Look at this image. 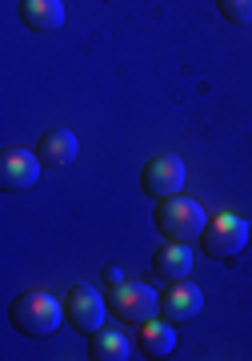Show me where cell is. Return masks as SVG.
<instances>
[{
    "mask_svg": "<svg viewBox=\"0 0 252 361\" xmlns=\"http://www.w3.org/2000/svg\"><path fill=\"white\" fill-rule=\"evenodd\" d=\"M8 317H13V325L25 337H52L64 322H68V317H64V301H56L52 293H40V289L16 297Z\"/></svg>",
    "mask_w": 252,
    "mask_h": 361,
    "instance_id": "6da1fadb",
    "label": "cell"
},
{
    "mask_svg": "<svg viewBox=\"0 0 252 361\" xmlns=\"http://www.w3.org/2000/svg\"><path fill=\"white\" fill-rule=\"evenodd\" d=\"M156 229H160V237H168V241H184V245H192V241H201L204 225H208V213H204L201 201H192V197H164L160 205H156Z\"/></svg>",
    "mask_w": 252,
    "mask_h": 361,
    "instance_id": "7a4b0ae2",
    "label": "cell"
},
{
    "mask_svg": "<svg viewBox=\"0 0 252 361\" xmlns=\"http://www.w3.org/2000/svg\"><path fill=\"white\" fill-rule=\"evenodd\" d=\"M64 317L80 337H96L104 329V317H108V301L92 285H73L64 297Z\"/></svg>",
    "mask_w": 252,
    "mask_h": 361,
    "instance_id": "3957f363",
    "label": "cell"
},
{
    "mask_svg": "<svg viewBox=\"0 0 252 361\" xmlns=\"http://www.w3.org/2000/svg\"><path fill=\"white\" fill-rule=\"evenodd\" d=\"M244 245H248V221H240L237 213H216V217H208V225L201 233V249L208 257L228 261V257H237Z\"/></svg>",
    "mask_w": 252,
    "mask_h": 361,
    "instance_id": "277c9868",
    "label": "cell"
},
{
    "mask_svg": "<svg viewBox=\"0 0 252 361\" xmlns=\"http://www.w3.org/2000/svg\"><path fill=\"white\" fill-rule=\"evenodd\" d=\"M108 310L128 325H144V322H152V317L160 313V297L152 293V285H144V281H125V285L113 289Z\"/></svg>",
    "mask_w": 252,
    "mask_h": 361,
    "instance_id": "5b68a950",
    "label": "cell"
},
{
    "mask_svg": "<svg viewBox=\"0 0 252 361\" xmlns=\"http://www.w3.org/2000/svg\"><path fill=\"white\" fill-rule=\"evenodd\" d=\"M140 189L156 201L164 197H177L184 189V161L180 157H152L144 173H140Z\"/></svg>",
    "mask_w": 252,
    "mask_h": 361,
    "instance_id": "8992f818",
    "label": "cell"
},
{
    "mask_svg": "<svg viewBox=\"0 0 252 361\" xmlns=\"http://www.w3.org/2000/svg\"><path fill=\"white\" fill-rule=\"evenodd\" d=\"M204 310V293L192 281H172V289L160 297V317L172 325H189L196 322Z\"/></svg>",
    "mask_w": 252,
    "mask_h": 361,
    "instance_id": "52a82bcc",
    "label": "cell"
},
{
    "mask_svg": "<svg viewBox=\"0 0 252 361\" xmlns=\"http://www.w3.org/2000/svg\"><path fill=\"white\" fill-rule=\"evenodd\" d=\"M40 165L44 161L37 153H4V161H0V185L8 193H28L40 180Z\"/></svg>",
    "mask_w": 252,
    "mask_h": 361,
    "instance_id": "ba28073f",
    "label": "cell"
},
{
    "mask_svg": "<svg viewBox=\"0 0 252 361\" xmlns=\"http://www.w3.org/2000/svg\"><path fill=\"white\" fill-rule=\"evenodd\" d=\"M20 20L32 32H61L64 28V0H20Z\"/></svg>",
    "mask_w": 252,
    "mask_h": 361,
    "instance_id": "9c48e42d",
    "label": "cell"
},
{
    "mask_svg": "<svg viewBox=\"0 0 252 361\" xmlns=\"http://www.w3.org/2000/svg\"><path fill=\"white\" fill-rule=\"evenodd\" d=\"M152 269H156V277H164V281H189L192 273V253L184 241H168L164 249H156L152 253Z\"/></svg>",
    "mask_w": 252,
    "mask_h": 361,
    "instance_id": "30bf717a",
    "label": "cell"
},
{
    "mask_svg": "<svg viewBox=\"0 0 252 361\" xmlns=\"http://www.w3.org/2000/svg\"><path fill=\"white\" fill-rule=\"evenodd\" d=\"M140 334H137V345H140V353L144 357H168L172 349H177V325L172 322H144V325H137Z\"/></svg>",
    "mask_w": 252,
    "mask_h": 361,
    "instance_id": "8fae6325",
    "label": "cell"
},
{
    "mask_svg": "<svg viewBox=\"0 0 252 361\" xmlns=\"http://www.w3.org/2000/svg\"><path fill=\"white\" fill-rule=\"evenodd\" d=\"M76 149H80V141L73 129H49L37 145V157L52 169H64L68 161H76Z\"/></svg>",
    "mask_w": 252,
    "mask_h": 361,
    "instance_id": "7c38bea8",
    "label": "cell"
},
{
    "mask_svg": "<svg viewBox=\"0 0 252 361\" xmlns=\"http://www.w3.org/2000/svg\"><path fill=\"white\" fill-rule=\"evenodd\" d=\"M92 357L96 361H128L132 357V341L120 329H101L92 337Z\"/></svg>",
    "mask_w": 252,
    "mask_h": 361,
    "instance_id": "4fadbf2b",
    "label": "cell"
},
{
    "mask_svg": "<svg viewBox=\"0 0 252 361\" xmlns=\"http://www.w3.org/2000/svg\"><path fill=\"white\" fill-rule=\"evenodd\" d=\"M216 4H220L225 20H232V25H252V0H216Z\"/></svg>",
    "mask_w": 252,
    "mask_h": 361,
    "instance_id": "5bb4252c",
    "label": "cell"
},
{
    "mask_svg": "<svg viewBox=\"0 0 252 361\" xmlns=\"http://www.w3.org/2000/svg\"><path fill=\"white\" fill-rule=\"evenodd\" d=\"M104 281L113 285V289H116V285H125V273H120V265H108V269H104Z\"/></svg>",
    "mask_w": 252,
    "mask_h": 361,
    "instance_id": "9a60e30c",
    "label": "cell"
}]
</instances>
